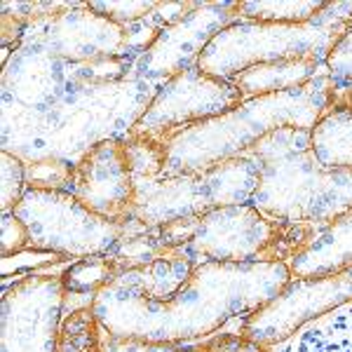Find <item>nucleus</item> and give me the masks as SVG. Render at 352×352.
Here are the masks:
<instances>
[{"instance_id":"1","label":"nucleus","mask_w":352,"mask_h":352,"mask_svg":"<svg viewBox=\"0 0 352 352\" xmlns=\"http://www.w3.org/2000/svg\"><path fill=\"white\" fill-rule=\"evenodd\" d=\"M289 282L292 270L285 261H202L167 296L136 298L104 289L92 308L99 324L113 336L195 343L214 336L235 317L254 315Z\"/></svg>"},{"instance_id":"2","label":"nucleus","mask_w":352,"mask_h":352,"mask_svg":"<svg viewBox=\"0 0 352 352\" xmlns=\"http://www.w3.org/2000/svg\"><path fill=\"white\" fill-rule=\"evenodd\" d=\"M340 89L329 73L289 92H275L244 99L237 109L204 120L164 139L167 164L162 176L197 174L249 155L263 136L280 127L312 129L336 104Z\"/></svg>"},{"instance_id":"3","label":"nucleus","mask_w":352,"mask_h":352,"mask_svg":"<svg viewBox=\"0 0 352 352\" xmlns=\"http://www.w3.org/2000/svg\"><path fill=\"white\" fill-rule=\"evenodd\" d=\"M249 155L261 167L252 204L265 217L322 230L352 212V172L322 167L312 153V129L280 127Z\"/></svg>"},{"instance_id":"4","label":"nucleus","mask_w":352,"mask_h":352,"mask_svg":"<svg viewBox=\"0 0 352 352\" xmlns=\"http://www.w3.org/2000/svg\"><path fill=\"white\" fill-rule=\"evenodd\" d=\"M352 28V3H329L308 24H256L237 21L219 33L202 52V73L232 80L256 64L289 59L327 61V54Z\"/></svg>"},{"instance_id":"5","label":"nucleus","mask_w":352,"mask_h":352,"mask_svg":"<svg viewBox=\"0 0 352 352\" xmlns=\"http://www.w3.org/2000/svg\"><path fill=\"white\" fill-rule=\"evenodd\" d=\"M317 228L282 223L252 202L219 207L197 219L195 235L181 252L195 263H258V261H285L289 263L315 240Z\"/></svg>"},{"instance_id":"6","label":"nucleus","mask_w":352,"mask_h":352,"mask_svg":"<svg viewBox=\"0 0 352 352\" xmlns=\"http://www.w3.org/2000/svg\"><path fill=\"white\" fill-rule=\"evenodd\" d=\"M14 214L28 228V249L59 254L66 258L104 256L127 228V223L94 214L66 190L28 188L14 207Z\"/></svg>"},{"instance_id":"7","label":"nucleus","mask_w":352,"mask_h":352,"mask_svg":"<svg viewBox=\"0 0 352 352\" xmlns=\"http://www.w3.org/2000/svg\"><path fill=\"white\" fill-rule=\"evenodd\" d=\"M242 101L244 94L232 80L207 76L200 71V66H190L162 82L157 94L134 122L132 134L167 139L179 129L237 109Z\"/></svg>"},{"instance_id":"8","label":"nucleus","mask_w":352,"mask_h":352,"mask_svg":"<svg viewBox=\"0 0 352 352\" xmlns=\"http://www.w3.org/2000/svg\"><path fill=\"white\" fill-rule=\"evenodd\" d=\"M66 289L61 275L33 272L3 292L0 352H56Z\"/></svg>"},{"instance_id":"9","label":"nucleus","mask_w":352,"mask_h":352,"mask_svg":"<svg viewBox=\"0 0 352 352\" xmlns=\"http://www.w3.org/2000/svg\"><path fill=\"white\" fill-rule=\"evenodd\" d=\"M352 303V268L327 277L292 280L270 303L249 315L242 333L258 343L277 348L312 320Z\"/></svg>"},{"instance_id":"10","label":"nucleus","mask_w":352,"mask_h":352,"mask_svg":"<svg viewBox=\"0 0 352 352\" xmlns=\"http://www.w3.org/2000/svg\"><path fill=\"white\" fill-rule=\"evenodd\" d=\"M240 10L237 3H202L195 12L184 16L172 26H164L155 45L134 64V76L141 80H164L179 76L181 71L197 66L207 45L223 28L237 24Z\"/></svg>"},{"instance_id":"11","label":"nucleus","mask_w":352,"mask_h":352,"mask_svg":"<svg viewBox=\"0 0 352 352\" xmlns=\"http://www.w3.org/2000/svg\"><path fill=\"white\" fill-rule=\"evenodd\" d=\"M124 31V26L94 14L85 3L33 19L21 43L41 45L66 64H85L101 56H122Z\"/></svg>"},{"instance_id":"12","label":"nucleus","mask_w":352,"mask_h":352,"mask_svg":"<svg viewBox=\"0 0 352 352\" xmlns=\"http://www.w3.org/2000/svg\"><path fill=\"white\" fill-rule=\"evenodd\" d=\"M71 192L99 217L127 223L132 219L136 184L124 141L101 139L89 146L73 169Z\"/></svg>"},{"instance_id":"13","label":"nucleus","mask_w":352,"mask_h":352,"mask_svg":"<svg viewBox=\"0 0 352 352\" xmlns=\"http://www.w3.org/2000/svg\"><path fill=\"white\" fill-rule=\"evenodd\" d=\"M136 195L132 219L148 228H160L179 219H197L217 209L204 172L160 176L151 181H134Z\"/></svg>"},{"instance_id":"14","label":"nucleus","mask_w":352,"mask_h":352,"mask_svg":"<svg viewBox=\"0 0 352 352\" xmlns=\"http://www.w3.org/2000/svg\"><path fill=\"white\" fill-rule=\"evenodd\" d=\"M71 68L50 50L36 43H21L12 61L5 64V80L12 78V89L33 109H50L66 94Z\"/></svg>"},{"instance_id":"15","label":"nucleus","mask_w":352,"mask_h":352,"mask_svg":"<svg viewBox=\"0 0 352 352\" xmlns=\"http://www.w3.org/2000/svg\"><path fill=\"white\" fill-rule=\"evenodd\" d=\"M348 268H352V212L322 228L303 252L289 261V270L296 280L327 277Z\"/></svg>"},{"instance_id":"16","label":"nucleus","mask_w":352,"mask_h":352,"mask_svg":"<svg viewBox=\"0 0 352 352\" xmlns=\"http://www.w3.org/2000/svg\"><path fill=\"white\" fill-rule=\"evenodd\" d=\"M322 66H324V61L317 59H289L272 61V64H256L232 78V82L244 94V99H254V96L303 87L315 78L324 76Z\"/></svg>"},{"instance_id":"17","label":"nucleus","mask_w":352,"mask_h":352,"mask_svg":"<svg viewBox=\"0 0 352 352\" xmlns=\"http://www.w3.org/2000/svg\"><path fill=\"white\" fill-rule=\"evenodd\" d=\"M277 352H352V303L298 329Z\"/></svg>"},{"instance_id":"18","label":"nucleus","mask_w":352,"mask_h":352,"mask_svg":"<svg viewBox=\"0 0 352 352\" xmlns=\"http://www.w3.org/2000/svg\"><path fill=\"white\" fill-rule=\"evenodd\" d=\"M312 153L327 169L352 172V109L336 104L312 127Z\"/></svg>"},{"instance_id":"19","label":"nucleus","mask_w":352,"mask_h":352,"mask_svg":"<svg viewBox=\"0 0 352 352\" xmlns=\"http://www.w3.org/2000/svg\"><path fill=\"white\" fill-rule=\"evenodd\" d=\"M204 176H207V184L209 190H212L217 209L232 207V204L252 202L261 179V167L252 155H240L207 169Z\"/></svg>"},{"instance_id":"20","label":"nucleus","mask_w":352,"mask_h":352,"mask_svg":"<svg viewBox=\"0 0 352 352\" xmlns=\"http://www.w3.org/2000/svg\"><path fill=\"white\" fill-rule=\"evenodd\" d=\"M106 256L116 263L118 272H127L134 268H144V265L164 256V249L160 235H157V228H148L141 221L129 219L124 235Z\"/></svg>"},{"instance_id":"21","label":"nucleus","mask_w":352,"mask_h":352,"mask_svg":"<svg viewBox=\"0 0 352 352\" xmlns=\"http://www.w3.org/2000/svg\"><path fill=\"white\" fill-rule=\"evenodd\" d=\"M329 3L324 0H244L240 19L256 24H308Z\"/></svg>"},{"instance_id":"22","label":"nucleus","mask_w":352,"mask_h":352,"mask_svg":"<svg viewBox=\"0 0 352 352\" xmlns=\"http://www.w3.org/2000/svg\"><path fill=\"white\" fill-rule=\"evenodd\" d=\"M120 275L116 263L106 256H87L78 258L61 272V285L66 289V296H89L96 298L116 277Z\"/></svg>"},{"instance_id":"23","label":"nucleus","mask_w":352,"mask_h":352,"mask_svg":"<svg viewBox=\"0 0 352 352\" xmlns=\"http://www.w3.org/2000/svg\"><path fill=\"white\" fill-rule=\"evenodd\" d=\"M56 352H104V327L92 305L66 312L59 327Z\"/></svg>"},{"instance_id":"24","label":"nucleus","mask_w":352,"mask_h":352,"mask_svg":"<svg viewBox=\"0 0 352 352\" xmlns=\"http://www.w3.org/2000/svg\"><path fill=\"white\" fill-rule=\"evenodd\" d=\"M124 153H127V162L134 174V181H151L162 176L164 164H167L164 139L148 134H129L124 139Z\"/></svg>"},{"instance_id":"25","label":"nucleus","mask_w":352,"mask_h":352,"mask_svg":"<svg viewBox=\"0 0 352 352\" xmlns=\"http://www.w3.org/2000/svg\"><path fill=\"white\" fill-rule=\"evenodd\" d=\"M73 169L76 162H66V160H38L26 167V184L28 188L36 190H66L71 192L73 186Z\"/></svg>"},{"instance_id":"26","label":"nucleus","mask_w":352,"mask_h":352,"mask_svg":"<svg viewBox=\"0 0 352 352\" xmlns=\"http://www.w3.org/2000/svg\"><path fill=\"white\" fill-rule=\"evenodd\" d=\"M0 172H3V197H0V209L3 214H12L14 207L19 204V200L24 197V192L28 190L26 184V167L12 153L3 151L0 155Z\"/></svg>"},{"instance_id":"27","label":"nucleus","mask_w":352,"mask_h":352,"mask_svg":"<svg viewBox=\"0 0 352 352\" xmlns=\"http://www.w3.org/2000/svg\"><path fill=\"white\" fill-rule=\"evenodd\" d=\"M87 8L113 24L129 26L153 14L157 3H151V0H104V3H87Z\"/></svg>"},{"instance_id":"28","label":"nucleus","mask_w":352,"mask_h":352,"mask_svg":"<svg viewBox=\"0 0 352 352\" xmlns=\"http://www.w3.org/2000/svg\"><path fill=\"white\" fill-rule=\"evenodd\" d=\"M64 261H68V258L59 256V254L38 252V249H24V252L3 258V280H8V277H12V275H33V272L45 268V265L64 263Z\"/></svg>"},{"instance_id":"29","label":"nucleus","mask_w":352,"mask_h":352,"mask_svg":"<svg viewBox=\"0 0 352 352\" xmlns=\"http://www.w3.org/2000/svg\"><path fill=\"white\" fill-rule=\"evenodd\" d=\"M324 68L329 71V78L338 87H345V85L352 82V28L338 38L331 52L327 54Z\"/></svg>"},{"instance_id":"30","label":"nucleus","mask_w":352,"mask_h":352,"mask_svg":"<svg viewBox=\"0 0 352 352\" xmlns=\"http://www.w3.org/2000/svg\"><path fill=\"white\" fill-rule=\"evenodd\" d=\"M192 352H272L268 345L244 336V333H214L202 343L192 345Z\"/></svg>"},{"instance_id":"31","label":"nucleus","mask_w":352,"mask_h":352,"mask_svg":"<svg viewBox=\"0 0 352 352\" xmlns=\"http://www.w3.org/2000/svg\"><path fill=\"white\" fill-rule=\"evenodd\" d=\"M104 352H192L188 343H153L144 338L113 336L104 329Z\"/></svg>"},{"instance_id":"32","label":"nucleus","mask_w":352,"mask_h":352,"mask_svg":"<svg viewBox=\"0 0 352 352\" xmlns=\"http://www.w3.org/2000/svg\"><path fill=\"white\" fill-rule=\"evenodd\" d=\"M31 237H28V228L16 214H3V228H0V256L8 258L12 254H19L28 249Z\"/></svg>"},{"instance_id":"33","label":"nucleus","mask_w":352,"mask_h":352,"mask_svg":"<svg viewBox=\"0 0 352 352\" xmlns=\"http://www.w3.org/2000/svg\"><path fill=\"white\" fill-rule=\"evenodd\" d=\"M345 106L352 109V87H348V92H345Z\"/></svg>"}]
</instances>
